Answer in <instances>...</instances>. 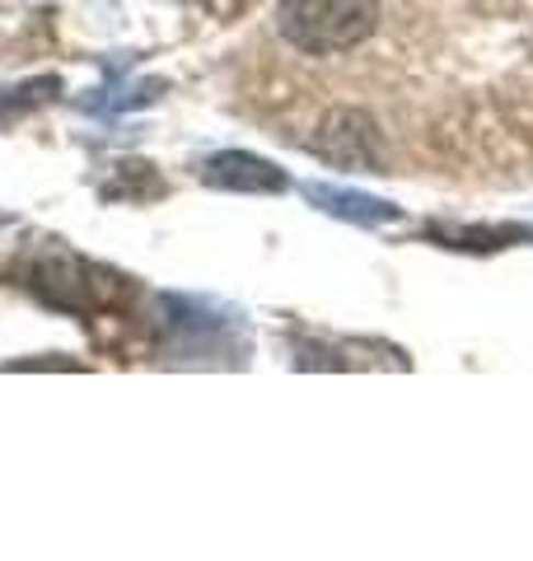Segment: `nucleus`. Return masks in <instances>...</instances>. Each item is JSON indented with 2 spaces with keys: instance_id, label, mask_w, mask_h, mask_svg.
<instances>
[{
  "instance_id": "4",
  "label": "nucleus",
  "mask_w": 533,
  "mask_h": 561,
  "mask_svg": "<svg viewBox=\"0 0 533 561\" xmlns=\"http://www.w3.org/2000/svg\"><path fill=\"white\" fill-rule=\"evenodd\" d=\"M305 197L324 210V216L351 220V225H388L402 216L394 202L370 197V192H351V187H332V183H305Z\"/></svg>"
},
{
  "instance_id": "1",
  "label": "nucleus",
  "mask_w": 533,
  "mask_h": 561,
  "mask_svg": "<svg viewBox=\"0 0 533 561\" xmlns=\"http://www.w3.org/2000/svg\"><path fill=\"white\" fill-rule=\"evenodd\" d=\"M384 0H281L276 33L305 57H342L379 28Z\"/></svg>"
},
{
  "instance_id": "5",
  "label": "nucleus",
  "mask_w": 533,
  "mask_h": 561,
  "mask_svg": "<svg viewBox=\"0 0 533 561\" xmlns=\"http://www.w3.org/2000/svg\"><path fill=\"white\" fill-rule=\"evenodd\" d=\"M61 84L52 80V76H43V80H29V84H20V90H0V117H14V108L20 113H29V108H38V103H47L52 94H57Z\"/></svg>"
},
{
  "instance_id": "3",
  "label": "nucleus",
  "mask_w": 533,
  "mask_h": 561,
  "mask_svg": "<svg viewBox=\"0 0 533 561\" xmlns=\"http://www.w3.org/2000/svg\"><path fill=\"white\" fill-rule=\"evenodd\" d=\"M202 183L216 187V192H248V197H276L286 192L291 179L281 173L272 160L262 154H248V150H220L202 164Z\"/></svg>"
},
{
  "instance_id": "2",
  "label": "nucleus",
  "mask_w": 533,
  "mask_h": 561,
  "mask_svg": "<svg viewBox=\"0 0 533 561\" xmlns=\"http://www.w3.org/2000/svg\"><path fill=\"white\" fill-rule=\"evenodd\" d=\"M309 150L332 169H355V173H388V150L375 127V117L361 108H332L318 122V136Z\"/></svg>"
}]
</instances>
